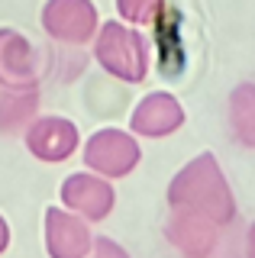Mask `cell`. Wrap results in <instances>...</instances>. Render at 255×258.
<instances>
[{"label": "cell", "mask_w": 255, "mask_h": 258, "mask_svg": "<svg viewBox=\"0 0 255 258\" xmlns=\"http://www.w3.org/2000/svg\"><path fill=\"white\" fill-rule=\"evenodd\" d=\"M168 207L184 210V213H197L204 220L229 226L236 220V197L229 181L223 177L220 161L210 152H201L190 158L168 184Z\"/></svg>", "instance_id": "obj_1"}, {"label": "cell", "mask_w": 255, "mask_h": 258, "mask_svg": "<svg viewBox=\"0 0 255 258\" xmlns=\"http://www.w3.org/2000/svg\"><path fill=\"white\" fill-rule=\"evenodd\" d=\"M94 58L110 78L126 81V84H139L149 75V42L142 39L139 26L130 23H100L94 32Z\"/></svg>", "instance_id": "obj_2"}, {"label": "cell", "mask_w": 255, "mask_h": 258, "mask_svg": "<svg viewBox=\"0 0 255 258\" xmlns=\"http://www.w3.org/2000/svg\"><path fill=\"white\" fill-rule=\"evenodd\" d=\"M84 168L100 177L119 181V177H130L142 161V145L136 133H126V129H97L91 139L84 142Z\"/></svg>", "instance_id": "obj_3"}, {"label": "cell", "mask_w": 255, "mask_h": 258, "mask_svg": "<svg viewBox=\"0 0 255 258\" xmlns=\"http://www.w3.org/2000/svg\"><path fill=\"white\" fill-rule=\"evenodd\" d=\"M100 26V13L94 0H45L42 29L61 45H87Z\"/></svg>", "instance_id": "obj_4"}, {"label": "cell", "mask_w": 255, "mask_h": 258, "mask_svg": "<svg viewBox=\"0 0 255 258\" xmlns=\"http://www.w3.org/2000/svg\"><path fill=\"white\" fill-rule=\"evenodd\" d=\"M61 207L75 210L78 216H84L87 223H100L113 213L116 207V190L110 177H100L94 171H75L61 181Z\"/></svg>", "instance_id": "obj_5"}, {"label": "cell", "mask_w": 255, "mask_h": 258, "mask_svg": "<svg viewBox=\"0 0 255 258\" xmlns=\"http://www.w3.org/2000/svg\"><path fill=\"white\" fill-rule=\"evenodd\" d=\"M39 87V58L23 32L0 29V94H20Z\"/></svg>", "instance_id": "obj_6"}, {"label": "cell", "mask_w": 255, "mask_h": 258, "mask_svg": "<svg viewBox=\"0 0 255 258\" xmlns=\"http://www.w3.org/2000/svg\"><path fill=\"white\" fill-rule=\"evenodd\" d=\"M26 149L45 165H58L81 149V133L65 116H33L26 126Z\"/></svg>", "instance_id": "obj_7"}, {"label": "cell", "mask_w": 255, "mask_h": 258, "mask_svg": "<svg viewBox=\"0 0 255 258\" xmlns=\"http://www.w3.org/2000/svg\"><path fill=\"white\" fill-rule=\"evenodd\" d=\"M94 236L91 223L68 207L45 210V252L52 258H84L91 255Z\"/></svg>", "instance_id": "obj_8"}, {"label": "cell", "mask_w": 255, "mask_h": 258, "mask_svg": "<svg viewBox=\"0 0 255 258\" xmlns=\"http://www.w3.org/2000/svg\"><path fill=\"white\" fill-rule=\"evenodd\" d=\"M184 126V107L168 91H152L136 103L130 116V133L139 139H165Z\"/></svg>", "instance_id": "obj_9"}, {"label": "cell", "mask_w": 255, "mask_h": 258, "mask_svg": "<svg viewBox=\"0 0 255 258\" xmlns=\"http://www.w3.org/2000/svg\"><path fill=\"white\" fill-rule=\"evenodd\" d=\"M223 226L204 220L197 213H184V210H171V220L165 226V236L178 252L184 255H210L220 242Z\"/></svg>", "instance_id": "obj_10"}, {"label": "cell", "mask_w": 255, "mask_h": 258, "mask_svg": "<svg viewBox=\"0 0 255 258\" xmlns=\"http://www.w3.org/2000/svg\"><path fill=\"white\" fill-rule=\"evenodd\" d=\"M229 129L233 139L245 149H255V84L242 81L229 94Z\"/></svg>", "instance_id": "obj_11"}, {"label": "cell", "mask_w": 255, "mask_h": 258, "mask_svg": "<svg viewBox=\"0 0 255 258\" xmlns=\"http://www.w3.org/2000/svg\"><path fill=\"white\" fill-rule=\"evenodd\" d=\"M116 13L130 26H155L165 13V0H116Z\"/></svg>", "instance_id": "obj_12"}, {"label": "cell", "mask_w": 255, "mask_h": 258, "mask_svg": "<svg viewBox=\"0 0 255 258\" xmlns=\"http://www.w3.org/2000/svg\"><path fill=\"white\" fill-rule=\"evenodd\" d=\"M91 252H97V255H123V248L113 245L110 239H97V242L91 245Z\"/></svg>", "instance_id": "obj_13"}, {"label": "cell", "mask_w": 255, "mask_h": 258, "mask_svg": "<svg viewBox=\"0 0 255 258\" xmlns=\"http://www.w3.org/2000/svg\"><path fill=\"white\" fill-rule=\"evenodd\" d=\"M10 248V226H7V220L0 216V255Z\"/></svg>", "instance_id": "obj_14"}, {"label": "cell", "mask_w": 255, "mask_h": 258, "mask_svg": "<svg viewBox=\"0 0 255 258\" xmlns=\"http://www.w3.org/2000/svg\"><path fill=\"white\" fill-rule=\"evenodd\" d=\"M245 248H249V255H255V223L249 226V239H245Z\"/></svg>", "instance_id": "obj_15"}]
</instances>
